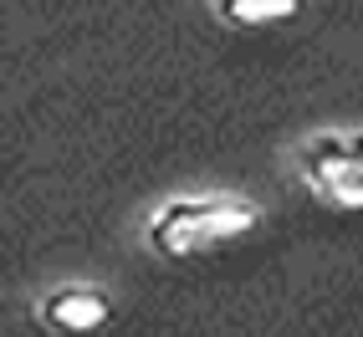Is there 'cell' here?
Returning a JSON list of instances; mask_svg holds the SVG:
<instances>
[{
  "label": "cell",
  "mask_w": 363,
  "mask_h": 337,
  "mask_svg": "<svg viewBox=\"0 0 363 337\" xmlns=\"http://www.w3.org/2000/svg\"><path fill=\"white\" fill-rule=\"evenodd\" d=\"M261 225V205L246 195L205 189V195H169L143 220V246L159 261H195L220 246H235Z\"/></svg>",
  "instance_id": "6da1fadb"
},
{
  "label": "cell",
  "mask_w": 363,
  "mask_h": 337,
  "mask_svg": "<svg viewBox=\"0 0 363 337\" xmlns=\"http://www.w3.org/2000/svg\"><path fill=\"white\" fill-rule=\"evenodd\" d=\"M292 168L312 200L333 210H363V133L328 128L297 143Z\"/></svg>",
  "instance_id": "7a4b0ae2"
},
{
  "label": "cell",
  "mask_w": 363,
  "mask_h": 337,
  "mask_svg": "<svg viewBox=\"0 0 363 337\" xmlns=\"http://www.w3.org/2000/svg\"><path fill=\"white\" fill-rule=\"evenodd\" d=\"M113 317H118V297L98 281H62L36 297V322L62 337H92L113 327Z\"/></svg>",
  "instance_id": "3957f363"
},
{
  "label": "cell",
  "mask_w": 363,
  "mask_h": 337,
  "mask_svg": "<svg viewBox=\"0 0 363 337\" xmlns=\"http://www.w3.org/2000/svg\"><path fill=\"white\" fill-rule=\"evenodd\" d=\"M307 11V0H225L215 6V16L230 26H277V21H297Z\"/></svg>",
  "instance_id": "277c9868"
},
{
  "label": "cell",
  "mask_w": 363,
  "mask_h": 337,
  "mask_svg": "<svg viewBox=\"0 0 363 337\" xmlns=\"http://www.w3.org/2000/svg\"><path fill=\"white\" fill-rule=\"evenodd\" d=\"M210 6H225V0H210Z\"/></svg>",
  "instance_id": "5b68a950"
}]
</instances>
